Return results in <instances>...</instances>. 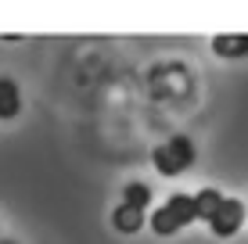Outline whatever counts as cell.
<instances>
[{"mask_svg": "<svg viewBox=\"0 0 248 244\" xmlns=\"http://www.w3.org/2000/svg\"><path fill=\"white\" fill-rule=\"evenodd\" d=\"M191 223H198V219H194V201H191V194H184V190L169 194V198L155 208V212L148 215L151 233L162 237V241H166V237H176V233L187 230Z\"/></svg>", "mask_w": 248, "mask_h": 244, "instance_id": "1", "label": "cell"}, {"mask_svg": "<svg viewBox=\"0 0 248 244\" xmlns=\"http://www.w3.org/2000/svg\"><path fill=\"white\" fill-rule=\"evenodd\" d=\"M194 158H198V147H194V140L184 137V133H176V137L162 140V144L151 151V165H155V172L166 176V180H176V176H184V172L194 165Z\"/></svg>", "mask_w": 248, "mask_h": 244, "instance_id": "2", "label": "cell"}, {"mask_svg": "<svg viewBox=\"0 0 248 244\" xmlns=\"http://www.w3.org/2000/svg\"><path fill=\"white\" fill-rule=\"evenodd\" d=\"M248 223V212H245V201L241 198H223V205H219V212L212 215L209 223V233L216 241H230V237H237L241 233V226Z\"/></svg>", "mask_w": 248, "mask_h": 244, "instance_id": "3", "label": "cell"}, {"mask_svg": "<svg viewBox=\"0 0 248 244\" xmlns=\"http://www.w3.org/2000/svg\"><path fill=\"white\" fill-rule=\"evenodd\" d=\"M212 54L227 57V61L248 57V32H216L212 36Z\"/></svg>", "mask_w": 248, "mask_h": 244, "instance_id": "4", "label": "cell"}, {"mask_svg": "<svg viewBox=\"0 0 248 244\" xmlns=\"http://www.w3.org/2000/svg\"><path fill=\"white\" fill-rule=\"evenodd\" d=\"M112 226L123 237H133V233H140L144 226H148V212H140V208H130V205H119L112 208Z\"/></svg>", "mask_w": 248, "mask_h": 244, "instance_id": "5", "label": "cell"}, {"mask_svg": "<svg viewBox=\"0 0 248 244\" xmlns=\"http://www.w3.org/2000/svg\"><path fill=\"white\" fill-rule=\"evenodd\" d=\"M22 115V90L15 79L0 75V122H11Z\"/></svg>", "mask_w": 248, "mask_h": 244, "instance_id": "6", "label": "cell"}, {"mask_svg": "<svg viewBox=\"0 0 248 244\" xmlns=\"http://www.w3.org/2000/svg\"><path fill=\"white\" fill-rule=\"evenodd\" d=\"M223 190H216V187H202L198 194H191V201H194V219L198 223H209L212 215L219 212V205H223Z\"/></svg>", "mask_w": 248, "mask_h": 244, "instance_id": "7", "label": "cell"}, {"mask_svg": "<svg viewBox=\"0 0 248 244\" xmlns=\"http://www.w3.org/2000/svg\"><path fill=\"white\" fill-rule=\"evenodd\" d=\"M123 205L148 212V205H151V187H148V183H140V180L126 183V187H123Z\"/></svg>", "mask_w": 248, "mask_h": 244, "instance_id": "8", "label": "cell"}, {"mask_svg": "<svg viewBox=\"0 0 248 244\" xmlns=\"http://www.w3.org/2000/svg\"><path fill=\"white\" fill-rule=\"evenodd\" d=\"M0 244H18V241H11V237H0Z\"/></svg>", "mask_w": 248, "mask_h": 244, "instance_id": "9", "label": "cell"}, {"mask_svg": "<svg viewBox=\"0 0 248 244\" xmlns=\"http://www.w3.org/2000/svg\"><path fill=\"white\" fill-rule=\"evenodd\" d=\"M245 212H248V205H245Z\"/></svg>", "mask_w": 248, "mask_h": 244, "instance_id": "10", "label": "cell"}, {"mask_svg": "<svg viewBox=\"0 0 248 244\" xmlns=\"http://www.w3.org/2000/svg\"><path fill=\"white\" fill-rule=\"evenodd\" d=\"M0 237H4V233H0Z\"/></svg>", "mask_w": 248, "mask_h": 244, "instance_id": "11", "label": "cell"}]
</instances>
